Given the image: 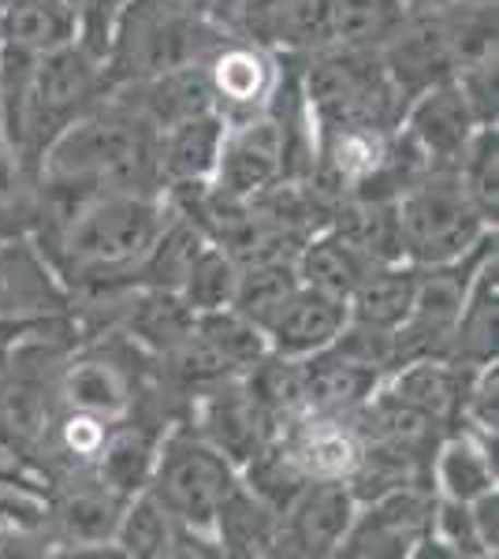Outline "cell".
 Masks as SVG:
<instances>
[{
	"label": "cell",
	"mask_w": 499,
	"mask_h": 559,
	"mask_svg": "<svg viewBox=\"0 0 499 559\" xmlns=\"http://www.w3.org/2000/svg\"><path fill=\"white\" fill-rule=\"evenodd\" d=\"M116 90H131L134 97L123 105L134 108L146 123H153V131H165L171 123H183L190 116H202L216 108L205 64L171 68L153 79H142V83H127Z\"/></svg>",
	"instance_id": "20"
},
{
	"label": "cell",
	"mask_w": 499,
	"mask_h": 559,
	"mask_svg": "<svg viewBox=\"0 0 499 559\" xmlns=\"http://www.w3.org/2000/svg\"><path fill=\"white\" fill-rule=\"evenodd\" d=\"M432 503L437 492H429L425 485H403L369 503H358V515L335 556H411L432 526Z\"/></svg>",
	"instance_id": "7"
},
{
	"label": "cell",
	"mask_w": 499,
	"mask_h": 559,
	"mask_svg": "<svg viewBox=\"0 0 499 559\" xmlns=\"http://www.w3.org/2000/svg\"><path fill=\"white\" fill-rule=\"evenodd\" d=\"M105 102V68L75 41L38 52L34 60V139L38 153L63 123Z\"/></svg>",
	"instance_id": "6"
},
{
	"label": "cell",
	"mask_w": 499,
	"mask_h": 559,
	"mask_svg": "<svg viewBox=\"0 0 499 559\" xmlns=\"http://www.w3.org/2000/svg\"><path fill=\"white\" fill-rule=\"evenodd\" d=\"M190 329H194L209 347L221 350V355L235 366V373L239 377L247 373L261 355H269L265 332H261L253 321L242 318L239 310H231V306L194 313V324H190Z\"/></svg>",
	"instance_id": "37"
},
{
	"label": "cell",
	"mask_w": 499,
	"mask_h": 559,
	"mask_svg": "<svg viewBox=\"0 0 499 559\" xmlns=\"http://www.w3.org/2000/svg\"><path fill=\"white\" fill-rule=\"evenodd\" d=\"M496 437H480L466 429L448 437L429 459V481L432 492L448 496V500H477L480 492L496 489Z\"/></svg>",
	"instance_id": "24"
},
{
	"label": "cell",
	"mask_w": 499,
	"mask_h": 559,
	"mask_svg": "<svg viewBox=\"0 0 499 559\" xmlns=\"http://www.w3.org/2000/svg\"><path fill=\"white\" fill-rule=\"evenodd\" d=\"M213 540L224 556H265L276 552L280 515L261 503L247 485H235L228 500L221 503L213 519Z\"/></svg>",
	"instance_id": "27"
},
{
	"label": "cell",
	"mask_w": 499,
	"mask_h": 559,
	"mask_svg": "<svg viewBox=\"0 0 499 559\" xmlns=\"http://www.w3.org/2000/svg\"><path fill=\"white\" fill-rule=\"evenodd\" d=\"M354 515H358V500L347 481H310L298 492L292 511L280 519L276 552L335 556Z\"/></svg>",
	"instance_id": "12"
},
{
	"label": "cell",
	"mask_w": 499,
	"mask_h": 559,
	"mask_svg": "<svg viewBox=\"0 0 499 559\" xmlns=\"http://www.w3.org/2000/svg\"><path fill=\"white\" fill-rule=\"evenodd\" d=\"M235 280H239V265L228 250L221 247H209L198 254V261L190 265V273L179 287V299H183L194 313L205 310H221V306H231L235 295Z\"/></svg>",
	"instance_id": "39"
},
{
	"label": "cell",
	"mask_w": 499,
	"mask_h": 559,
	"mask_svg": "<svg viewBox=\"0 0 499 559\" xmlns=\"http://www.w3.org/2000/svg\"><path fill=\"white\" fill-rule=\"evenodd\" d=\"M414 292H417V265H411V261L373 265L351 292L347 313L354 324H366V329L392 332L395 336L414 310Z\"/></svg>",
	"instance_id": "25"
},
{
	"label": "cell",
	"mask_w": 499,
	"mask_h": 559,
	"mask_svg": "<svg viewBox=\"0 0 499 559\" xmlns=\"http://www.w3.org/2000/svg\"><path fill=\"white\" fill-rule=\"evenodd\" d=\"M26 168H31V160L20 157V153L0 139V205H34Z\"/></svg>",
	"instance_id": "43"
},
{
	"label": "cell",
	"mask_w": 499,
	"mask_h": 559,
	"mask_svg": "<svg viewBox=\"0 0 499 559\" xmlns=\"http://www.w3.org/2000/svg\"><path fill=\"white\" fill-rule=\"evenodd\" d=\"M462 4H496V0H462Z\"/></svg>",
	"instance_id": "46"
},
{
	"label": "cell",
	"mask_w": 499,
	"mask_h": 559,
	"mask_svg": "<svg viewBox=\"0 0 499 559\" xmlns=\"http://www.w3.org/2000/svg\"><path fill=\"white\" fill-rule=\"evenodd\" d=\"M329 4L335 45H380L406 15L403 0H329Z\"/></svg>",
	"instance_id": "38"
},
{
	"label": "cell",
	"mask_w": 499,
	"mask_h": 559,
	"mask_svg": "<svg viewBox=\"0 0 499 559\" xmlns=\"http://www.w3.org/2000/svg\"><path fill=\"white\" fill-rule=\"evenodd\" d=\"M399 131L425 153L432 168H455L470 134L477 131V120L470 105L462 102L455 79H443V83L421 90L406 102Z\"/></svg>",
	"instance_id": "13"
},
{
	"label": "cell",
	"mask_w": 499,
	"mask_h": 559,
	"mask_svg": "<svg viewBox=\"0 0 499 559\" xmlns=\"http://www.w3.org/2000/svg\"><path fill=\"white\" fill-rule=\"evenodd\" d=\"M205 247H209L205 231L165 202V224H161L157 239H153V247L146 250V258H142V265L134 276H139L142 287L179 292L190 273V265H194Z\"/></svg>",
	"instance_id": "29"
},
{
	"label": "cell",
	"mask_w": 499,
	"mask_h": 559,
	"mask_svg": "<svg viewBox=\"0 0 499 559\" xmlns=\"http://www.w3.org/2000/svg\"><path fill=\"white\" fill-rule=\"evenodd\" d=\"M406 12H429V8H443L448 0H403Z\"/></svg>",
	"instance_id": "45"
},
{
	"label": "cell",
	"mask_w": 499,
	"mask_h": 559,
	"mask_svg": "<svg viewBox=\"0 0 499 559\" xmlns=\"http://www.w3.org/2000/svg\"><path fill=\"white\" fill-rule=\"evenodd\" d=\"M459 418H466L470 429L480 432V437H496V426H499V369H496V362L477 366L474 373H470Z\"/></svg>",
	"instance_id": "42"
},
{
	"label": "cell",
	"mask_w": 499,
	"mask_h": 559,
	"mask_svg": "<svg viewBox=\"0 0 499 559\" xmlns=\"http://www.w3.org/2000/svg\"><path fill=\"white\" fill-rule=\"evenodd\" d=\"M239 481L284 519L287 511H292V503L298 500V492L310 485V477H306L298 459L292 455V448H287L276 432V437L265 440V444L239 466Z\"/></svg>",
	"instance_id": "31"
},
{
	"label": "cell",
	"mask_w": 499,
	"mask_h": 559,
	"mask_svg": "<svg viewBox=\"0 0 499 559\" xmlns=\"http://www.w3.org/2000/svg\"><path fill=\"white\" fill-rule=\"evenodd\" d=\"M395 224L403 261L417 269L470 254L488 231H496L462 191L455 168H429L421 179H414L395 198Z\"/></svg>",
	"instance_id": "4"
},
{
	"label": "cell",
	"mask_w": 499,
	"mask_h": 559,
	"mask_svg": "<svg viewBox=\"0 0 499 559\" xmlns=\"http://www.w3.org/2000/svg\"><path fill=\"white\" fill-rule=\"evenodd\" d=\"M176 519L161 508V500L150 489L134 492L123 503L120 522H116L112 545L123 556H139V559H161L176 552Z\"/></svg>",
	"instance_id": "35"
},
{
	"label": "cell",
	"mask_w": 499,
	"mask_h": 559,
	"mask_svg": "<svg viewBox=\"0 0 499 559\" xmlns=\"http://www.w3.org/2000/svg\"><path fill=\"white\" fill-rule=\"evenodd\" d=\"M63 8H68L71 20H75V45L105 64L108 45H112V31H116V15H120L123 0H63Z\"/></svg>",
	"instance_id": "40"
},
{
	"label": "cell",
	"mask_w": 499,
	"mask_h": 559,
	"mask_svg": "<svg viewBox=\"0 0 499 559\" xmlns=\"http://www.w3.org/2000/svg\"><path fill=\"white\" fill-rule=\"evenodd\" d=\"M157 444H161V437H153V432L139 429V426H120V429L112 426L90 471L102 477L112 492H120L123 500H131L134 492H142L150 485Z\"/></svg>",
	"instance_id": "30"
},
{
	"label": "cell",
	"mask_w": 499,
	"mask_h": 559,
	"mask_svg": "<svg viewBox=\"0 0 499 559\" xmlns=\"http://www.w3.org/2000/svg\"><path fill=\"white\" fill-rule=\"evenodd\" d=\"M306 381V414H329V418H351L377 395L384 373L373 366H361L343 358L340 350L324 347L302 358Z\"/></svg>",
	"instance_id": "19"
},
{
	"label": "cell",
	"mask_w": 499,
	"mask_h": 559,
	"mask_svg": "<svg viewBox=\"0 0 499 559\" xmlns=\"http://www.w3.org/2000/svg\"><path fill=\"white\" fill-rule=\"evenodd\" d=\"M295 269L306 287H317V292L335 295V299H351V292L358 287V280L373 269V261L361 254L340 228L329 224V228L313 231V236L298 247Z\"/></svg>",
	"instance_id": "26"
},
{
	"label": "cell",
	"mask_w": 499,
	"mask_h": 559,
	"mask_svg": "<svg viewBox=\"0 0 499 559\" xmlns=\"http://www.w3.org/2000/svg\"><path fill=\"white\" fill-rule=\"evenodd\" d=\"M224 128H228V120L213 108V112L190 116L183 123H171V128L157 131V160L165 187L209 183L216 157H221Z\"/></svg>",
	"instance_id": "22"
},
{
	"label": "cell",
	"mask_w": 499,
	"mask_h": 559,
	"mask_svg": "<svg viewBox=\"0 0 499 559\" xmlns=\"http://www.w3.org/2000/svg\"><path fill=\"white\" fill-rule=\"evenodd\" d=\"M470 515H474V530H477L480 545H485V552L496 556V548H499V492L488 489V492H480L477 500H470Z\"/></svg>",
	"instance_id": "44"
},
{
	"label": "cell",
	"mask_w": 499,
	"mask_h": 559,
	"mask_svg": "<svg viewBox=\"0 0 499 559\" xmlns=\"http://www.w3.org/2000/svg\"><path fill=\"white\" fill-rule=\"evenodd\" d=\"M49 392H57V384L34 381L12 369L0 373V444L23 455L49 448L52 421H57V411H52L57 395Z\"/></svg>",
	"instance_id": "23"
},
{
	"label": "cell",
	"mask_w": 499,
	"mask_h": 559,
	"mask_svg": "<svg viewBox=\"0 0 499 559\" xmlns=\"http://www.w3.org/2000/svg\"><path fill=\"white\" fill-rule=\"evenodd\" d=\"M455 176L462 183V191L470 194V202L477 205V213L485 216L496 228V213H499V131L492 128H477L470 134L466 150L455 160Z\"/></svg>",
	"instance_id": "36"
},
{
	"label": "cell",
	"mask_w": 499,
	"mask_h": 559,
	"mask_svg": "<svg viewBox=\"0 0 499 559\" xmlns=\"http://www.w3.org/2000/svg\"><path fill=\"white\" fill-rule=\"evenodd\" d=\"M432 537H440L443 545L451 548V556H488L485 545H480L477 530H474V515H470V503L462 500H448V496H437L432 503Z\"/></svg>",
	"instance_id": "41"
},
{
	"label": "cell",
	"mask_w": 499,
	"mask_h": 559,
	"mask_svg": "<svg viewBox=\"0 0 499 559\" xmlns=\"http://www.w3.org/2000/svg\"><path fill=\"white\" fill-rule=\"evenodd\" d=\"M123 496L112 492L94 471L86 474V481H75L60 503V522L68 530L71 540L79 545H108L116 534V522L123 511Z\"/></svg>",
	"instance_id": "33"
},
{
	"label": "cell",
	"mask_w": 499,
	"mask_h": 559,
	"mask_svg": "<svg viewBox=\"0 0 499 559\" xmlns=\"http://www.w3.org/2000/svg\"><path fill=\"white\" fill-rule=\"evenodd\" d=\"M57 400H63L68 411H86L105 421H116L123 418L134 400V377L120 358L105 355V350L71 355L57 381Z\"/></svg>",
	"instance_id": "17"
},
{
	"label": "cell",
	"mask_w": 499,
	"mask_h": 559,
	"mask_svg": "<svg viewBox=\"0 0 499 559\" xmlns=\"http://www.w3.org/2000/svg\"><path fill=\"white\" fill-rule=\"evenodd\" d=\"M205 75L213 86L216 112L228 123L261 116L272 105V94L280 86L284 64L269 45L253 38H224L209 52Z\"/></svg>",
	"instance_id": "8"
},
{
	"label": "cell",
	"mask_w": 499,
	"mask_h": 559,
	"mask_svg": "<svg viewBox=\"0 0 499 559\" xmlns=\"http://www.w3.org/2000/svg\"><path fill=\"white\" fill-rule=\"evenodd\" d=\"M302 97L317 128L395 131L403 120V94L380 64L377 45H335L310 52L302 68Z\"/></svg>",
	"instance_id": "3"
},
{
	"label": "cell",
	"mask_w": 499,
	"mask_h": 559,
	"mask_svg": "<svg viewBox=\"0 0 499 559\" xmlns=\"http://www.w3.org/2000/svg\"><path fill=\"white\" fill-rule=\"evenodd\" d=\"M0 41L26 52H49L75 41V20L63 0H12L0 8Z\"/></svg>",
	"instance_id": "32"
},
{
	"label": "cell",
	"mask_w": 499,
	"mask_h": 559,
	"mask_svg": "<svg viewBox=\"0 0 499 559\" xmlns=\"http://www.w3.org/2000/svg\"><path fill=\"white\" fill-rule=\"evenodd\" d=\"M71 306L75 299H71L68 284L49 265L31 231L0 242V329L68 313Z\"/></svg>",
	"instance_id": "9"
},
{
	"label": "cell",
	"mask_w": 499,
	"mask_h": 559,
	"mask_svg": "<svg viewBox=\"0 0 499 559\" xmlns=\"http://www.w3.org/2000/svg\"><path fill=\"white\" fill-rule=\"evenodd\" d=\"M298 269L295 258H276V261H253V265H239V280H235L231 310H239L242 318L258 324L265 332V324L276 318V310L298 292Z\"/></svg>",
	"instance_id": "34"
},
{
	"label": "cell",
	"mask_w": 499,
	"mask_h": 559,
	"mask_svg": "<svg viewBox=\"0 0 499 559\" xmlns=\"http://www.w3.org/2000/svg\"><path fill=\"white\" fill-rule=\"evenodd\" d=\"M216 452H224L235 466H242L258 452L265 440L280 432L276 421L269 418L265 407L247 392L242 377L209 388L198 403V426H194Z\"/></svg>",
	"instance_id": "14"
},
{
	"label": "cell",
	"mask_w": 499,
	"mask_h": 559,
	"mask_svg": "<svg viewBox=\"0 0 499 559\" xmlns=\"http://www.w3.org/2000/svg\"><path fill=\"white\" fill-rule=\"evenodd\" d=\"M127 336L139 347L168 355L187 340L190 324H194V310L179 299V292H165V287H134L127 295Z\"/></svg>",
	"instance_id": "28"
},
{
	"label": "cell",
	"mask_w": 499,
	"mask_h": 559,
	"mask_svg": "<svg viewBox=\"0 0 499 559\" xmlns=\"http://www.w3.org/2000/svg\"><path fill=\"white\" fill-rule=\"evenodd\" d=\"M477 369V366H474ZM470 366H455L448 358H411V362L395 366L392 373H384V388L395 403L411 407L417 414L432 421H451L459 418L462 411V395H466V384H470Z\"/></svg>",
	"instance_id": "18"
},
{
	"label": "cell",
	"mask_w": 499,
	"mask_h": 559,
	"mask_svg": "<svg viewBox=\"0 0 499 559\" xmlns=\"http://www.w3.org/2000/svg\"><path fill=\"white\" fill-rule=\"evenodd\" d=\"M347 318V299H335V295L298 284V292L265 324V344L272 355L310 358L317 350L332 347V340L343 332Z\"/></svg>",
	"instance_id": "15"
},
{
	"label": "cell",
	"mask_w": 499,
	"mask_h": 559,
	"mask_svg": "<svg viewBox=\"0 0 499 559\" xmlns=\"http://www.w3.org/2000/svg\"><path fill=\"white\" fill-rule=\"evenodd\" d=\"M38 183L83 194H165L157 131L123 102L86 108L38 153Z\"/></svg>",
	"instance_id": "1"
},
{
	"label": "cell",
	"mask_w": 499,
	"mask_h": 559,
	"mask_svg": "<svg viewBox=\"0 0 499 559\" xmlns=\"http://www.w3.org/2000/svg\"><path fill=\"white\" fill-rule=\"evenodd\" d=\"M377 52L388 79L403 94V102H411L421 90L455 75V57H451V45L448 34H443L437 8H429V12H406L395 31L377 45Z\"/></svg>",
	"instance_id": "11"
},
{
	"label": "cell",
	"mask_w": 499,
	"mask_h": 559,
	"mask_svg": "<svg viewBox=\"0 0 499 559\" xmlns=\"http://www.w3.org/2000/svg\"><path fill=\"white\" fill-rule=\"evenodd\" d=\"M235 485H239V466L190 426L161 437L146 489L183 530L213 537V519Z\"/></svg>",
	"instance_id": "5"
},
{
	"label": "cell",
	"mask_w": 499,
	"mask_h": 559,
	"mask_svg": "<svg viewBox=\"0 0 499 559\" xmlns=\"http://www.w3.org/2000/svg\"><path fill=\"white\" fill-rule=\"evenodd\" d=\"M276 179H284V131L272 112L235 120L224 128L221 157H216L213 179L216 191L250 202Z\"/></svg>",
	"instance_id": "10"
},
{
	"label": "cell",
	"mask_w": 499,
	"mask_h": 559,
	"mask_svg": "<svg viewBox=\"0 0 499 559\" xmlns=\"http://www.w3.org/2000/svg\"><path fill=\"white\" fill-rule=\"evenodd\" d=\"M228 34L209 15L187 12L171 0H123L116 15L112 45L105 57V94L127 83H142L161 71L205 64L209 52Z\"/></svg>",
	"instance_id": "2"
},
{
	"label": "cell",
	"mask_w": 499,
	"mask_h": 559,
	"mask_svg": "<svg viewBox=\"0 0 499 559\" xmlns=\"http://www.w3.org/2000/svg\"><path fill=\"white\" fill-rule=\"evenodd\" d=\"M496 318H499V269L496 250L477 265L470 280L466 302L459 310V321L448 336L443 358L455 366H488L496 362Z\"/></svg>",
	"instance_id": "21"
},
{
	"label": "cell",
	"mask_w": 499,
	"mask_h": 559,
	"mask_svg": "<svg viewBox=\"0 0 499 559\" xmlns=\"http://www.w3.org/2000/svg\"><path fill=\"white\" fill-rule=\"evenodd\" d=\"M280 440L292 448L310 481H347L361 455V440L351 418H329V414H298L280 426Z\"/></svg>",
	"instance_id": "16"
}]
</instances>
